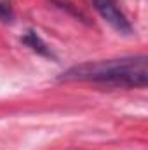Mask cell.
Returning <instances> with one entry per match:
<instances>
[{
    "label": "cell",
    "instance_id": "4",
    "mask_svg": "<svg viewBox=\"0 0 148 150\" xmlns=\"http://www.w3.org/2000/svg\"><path fill=\"white\" fill-rule=\"evenodd\" d=\"M0 21L2 23H12L14 21V9L11 2L0 0Z\"/></svg>",
    "mask_w": 148,
    "mask_h": 150
},
{
    "label": "cell",
    "instance_id": "3",
    "mask_svg": "<svg viewBox=\"0 0 148 150\" xmlns=\"http://www.w3.org/2000/svg\"><path fill=\"white\" fill-rule=\"evenodd\" d=\"M21 42L26 45V47H30L33 52H37L40 56H45V58H54V54H52V51H51V47L42 40V37L38 35L35 30H28L23 37H21Z\"/></svg>",
    "mask_w": 148,
    "mask_h": 150
},
{
    "label": "cell",
    "instance_id": "1",
    "mask_svg": "<svg viewBox=\"0 0 148 150\" xmlns=\"http://www.w3.org/2000/svg\"><path fill=\"white\" fill-rule=\"evenodd\" d=\"M63 82H94L110 87L136 89L148 84V59L141 56H127L117 59L87 61L75 65L59 75Z\"/></svg>",
    "mask_w": 148,
    "mask_h": 150
},
{
    "label": "cell",
    "instance_id": "2",
    "mask_svg": "<svg viewBox=\"0 0 148 150\" xmlns=\"http://www.w3.org/2000/svg\"><path fill=\"white\" fill-rule=\"evenodd\" d=\"M92 5L98 11V14L113 30H117L122 35H131L132 33V25L127 19V16L120 11L117 0H92Z\"/></svg>",
    "mask_w": 148,
    "mask_h": 150
}]
</instances>
